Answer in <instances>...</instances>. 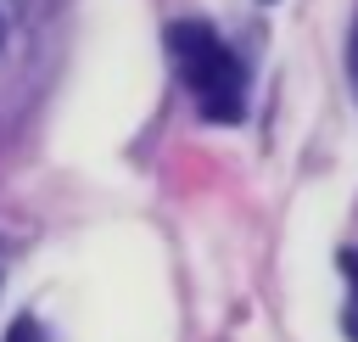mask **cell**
I'll return each mask as SVG.
<instances>
[{"label": "cell", "instance_id": "6da1fadb", "mask_svg": "<svg viewBox=\"0 0 358 342\" xmlns=\"http://www.w3.org/2000/svg\"><path fill=\"white\" fill-rule=\"evenodd\" d=\"M168 56H173V73L179 84L190 90L196 112L207 123H241L246 118V62L229 50V39L201 22V17H185V22H168Z\"/></svg>", "mask_w": 358, "mask_h": 342}, {"label": "cell", "instance_id": "7a4b0ae2", "mask_svg": "<svg viewBox=\"0 0 358 342\" xmlns=\"http://www.w3.org/2000/svg\"><path fill=\"white\" fill-rule=\"evenodd\" d=\"M28 17H34V0H0V84L17 73L28 50Z\"/></svg>", "mask_w": 358, "mask_h": 342}, {"label": "cell", "instance_id": "3957f363", "mask_svg": "<svg viewBox=\"0 0 358 342\" xmlns=\"http://www.w3.org/2000/svg\"><path fill=\"white\" fill-rule=\"evenodd\" d=\"M336 269L347 275V303H341V331H347V342H358V247H341V252H336Z\"/></svg>", "mask_w": 358, "mask_h": 342}, {"label": "cell", "instance_id": "277c9868", "mask_svg": "<svg viewBox=\"0 0 358 342\" xmlns=\"http://www.w3.org/2000/svg\"><path fill=\"white\" fill-rule=\"evenodd\" d=\"M6 342H45V331H39V320H17Z\"/></svg>", "mask_w": 358, "mask_h": 342}, {"label": "cell", "instance_id": "5b68a950", "mask_svg": "<svg viewBox=\"0 0 358 342\" xmlns=\"http://www.w3.org/2000/svg\"><path fill=\"white\" fill-rule=\"evenodd\" d=\"M347 73H352V90H358V17H352V39H347Z\"/></svg>", "mask_w": 358, "mask_h": 342}, {"label": "cell", "instance_id": "8992f818", "mask_svg": "<svg viewBox=\"0 0 358 342\" xmlns=\"http://www.w3.org/2000/svg\"><path fill=\"white\" fill-rule=\"evenodd\" d=\"M6 264H11V252H6V247H0V280H6Z\"/></svg>", "mask_w": 358, "mask_h": 342}]
</instances>
